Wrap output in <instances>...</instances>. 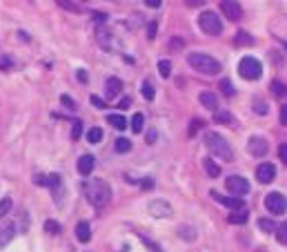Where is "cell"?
Returning a JSON list of instances; mask_svg holds the SVG:
<instances>
[{
  "mask_svg": "<svg viewBox=\"0 0 287 252\" xmlns=\"http://www.w3.org/2000/svg\"><path fill=\"white\" fill-rule=\"evenodd\" d=\"M140 241H143L145 246L149 248V252H163V250H161V246H156V243H154V241H149V239L145 237V234H140Z\"/></svg>",
  "mask_w": 287,
  "mask_h": 252,
  "instance_id": "ab89813d",
  "label": "cell"
},
{
  "mask_svg": "<svg viewBox=\"0 0 287 252\" xmlns=\"http://www.w3.org/2000/svg\"><path fill=\"white\" fill-rule=\"evenodd\" d=\"M11 67V58L9 56H2V58H0V69H9Z\"/></svg>",
  "mask_w": 287,
  "mask_h": 252,
  "instance_id": "bcb514c9",
  "label": "cell"
},
{
  "mask_svg": "<svg viewBox=\"0 0 287 252\" xmlns=\"http://www.w3.org/2000/svg\"><path fill=\"white\" fill-rule=\"evenodd\" d=\"M34 183H38V185H49V188H60V185H63V179H60V174H49V176L38 174L36 179H34Z\"/></svg>",
  "mask_w": 287,
  "mask_h": 252,
  "instance_id": "2e32d148",
  "label": "cell"
},
{
  "mask_svg": "<svg viewBox=\"0 0 287 252\" xmlns=\"http://www.w3.org/2000/svg\"><path fill=\"white\" fill-rule=\"evenodd\" d=\"M218 90L223 92V96H234V85H232V81H229V78H223V81H220V85H218Z\"/></svg>",
  "mask_w": 287,
  "mask_h": 252,
  "instance_id": "83f0119b",
  "label": "cell"
},
{
  "mask_svg": "<svg viewBox=\"0 0 287 252\" xmlns=\"http://www.w3.org/2000/svg\"><path fill=\"white\" fill-rule=\"evenodd\" d=\"M185 45V43L183 41H180V38H176V41L174 43H171V47H174V50H176V47H178V50H180V47H183Z\"/></svg>",
  "mask_w": 287,
  "mask_h": 252,
  "instance_id": "11a10c76",
  "label": "cell"
},
{
  "mask_svg": "<svg viewBox=\"0 0 287 252\" xmlns=\"http://www.w3.org/2000/svg\"><path fill=\"white\" fill-rule=\"evenodd\" d=\"M187 5H189V7H201V5H203V0H187Z\"/></svg>",
  "mask_w": 287,
  "mask_h": 252,
  "instance_id": "db71d44e",
  "label": "cell"
},
{
  "mask_svg": "<svg viewBox=\"0 0 287 252\" xmlns=\"http://www.w3.org/2000/svg\"><path fill=\"white\" fill-rule=\"evenodd\" d=\"M94 18H96V20H98V23H103V20H107V18H105V16H103V14H94Z\"/></svg>",
  "mask_w": 287,
  "mask_h": 252,
  "instance_id": "9f6ffc18",
  "label": "cell"
},
{
  "mask_svg": "<svg viewBox=\"0 0 287 252\" xmlns=\"http://www.w3.org/2000/svg\"><path fill=\"white\" fill-rule=\"evenodd\" d=\"M272 92H274V96H283V94H285V87H283L278 81H274L272 83Z\"/></svg>",
  "mask_w": 287,
  "mask_h": 252,
  "instance_id": "7bdbcfd3",
  "label": "cell"
},
{
  "mask_svg": "<svg viewBox=\"0 0 287 252\" xmlns=\"http://www.w3.org/2000/svg\"><path fill=\"white\" fill-rule=\"evenodd\" d=\"M60 101H63V105H65V107L76 109V101H74V99H69L67 94H63V96H60Z\"/></svg>",
  "mask_w": 287,
  "mask_h": 252,
  "instance_id": "b9f144b4",
  "label": "cell"
},
{
  "mask_svg": "<svg viewBox=\"0 0 287 252\" xmlns=\"http://www.w3.org/2000/svg\"><path fill=\"white\" fill-rule=\"evenodd\" d=\"M278 156H281V161L287 165V143H283L281 148H278Z\"/></svg>",
  "mask_w": 287,
  "mask_h": 252,
  "instance_id": "ee69618b",
  "label": "cell"
},
{
  "mask_svg": "<svg viewBox=\"0 0 287 252\" xmlns=\"http://www.w3.org/2000/svg\"><path fill=\"white\" fill-rule=\"evenodd\" d=\"M96 167V158L91 156V154H82L81 158H78V172H81L82 176H89L91 172H94Z\"/></svg>",
  "mask_w": 287,
  "mask_h": 252,
  "instance_id": "5bb4252c",
  "label": "cell"
},
{
  "mask_svg": "<svg viewBox=\"0 0 287 252\" xmlns=\"http://www.w3.org/2000/svg\"><path fill=\"white\" fill-rule=\"evenodd\" d=\"M145 5L152 7V9H158V7L163 5V0H145Z\"/></svg>",
  "mask_w": 287,
  "mask_h": 252,
  "instance_id": "c3c4849f",
  "label": "cell"
},
{
  "mask_svg": "<svg viewBox=\"0 0 287 252\" xmlns=\"http://www.w3.org/2000/svg\"><path fill=\"white\" fill-rule=\"evenodd\" d=\"M178 234L185 239V241H194V234H196V230H194V228H187V225H183V228L178 230Z\"/></svg>",
  "mask_w": 287,
  "mask_h": 252,
  "instance_id": "836d02e7",
  "label": "cell"
},
{
  "mask_svg": "<svg viewBox=\"0 0 287 252\" xmlns=\"http://www.w3.org/2000/svg\"><path fill=\"white\" fill-rule=\"evenodd\" d=\"M203 125H205V123H203V118H194V121L189 123V136H194V134H196V132L201 130Z\"/></svg>",
  "mask_w": 287,
  "mask_h": 252,
  "instance_id": "74e56055",
  "label": "cell"
},
{
  "mask_svg": "<svg viewBox=\"0 0 287 252\" xmlns=\"http://www.w3.org/2000/svg\"><path fill=\"white\" fill-rule=\"evenodd\" d=\"M76 239L81 243H87L91 239V228H89V223H87V221H81V223L76 225Z\"/></svg>",
  "mask_w": 287,
  "mask_h": 252,
  "instance_id": "ac0fdd59",
  "label": "cell"
},
{
  "mask_svg": "<svg viewBox=\"0 0 287 252\" xmlns=\"http://www.w3.org/2000/svg\"><path fill=\"white\" fill-rule=\"evenodd\" d=\"M209 197L214 199L216 203H220V205H225V207H232V210H241V207H243V201H241V199L225 197V194L216 192V190H211V192H209Z\"/></svg>",
  "mask_w": 287,
  "mask_h": 252,
  "instance_id": "4fadbf2b",
  "label": "cell"
},
{
  "mask_svg": "<svg viewBox=\"0 0 287 252\" xmlns=\"http://www.w3.org/2000/svg\"><path fill=\"white\" fill-rule=\"evenodd\" d=\"M247 219H249V212H245V210H232L227 216V221L232 225H243V223H247Z\"/></svg>",
  "mask_w": 287,
  "mask_h": 252,
  "instance_id": "d6986e66",
  "label": "cell"
},
{
  "mask_svg": "<svg viewBox=\"0 0 287 252\" xmlns=\"http://www.w3.org/2000/svg\"><path fill=\"white\" fill-rule=\"evenodd\" d=\"M96 41H98V45L103 47V50H109V47H112V34H109L107 29L98 27L96 29Z\"/></svg>",
  "mask_w": 287,
  "mask_h": 252,
  "instance_id": "ffe728a7",
  "label": "cell"
},
{
  "mask_svg": "<svg viewBox=\"0 0 287 252\" xmlns=\"http://www.w3.org/2000/svg\"><path fill=\"white\" fill-rule=\"evenodd\" d=\"M14 237H16V225L14 223H2V225H0V248H5Z\"/></svg>",
  "mask_w": 287,
  "mask_h": 252,
  "instance_id": "9a60e30c",
  "label": "cell"
},
{
  "mask_svg": "<svg viewBox=\"0 0 287 252\" xmlns=\"http://www.w3.org/2000/svg\"><path fill=\"white\" fill-rule=\"evenodd\" d=\"M78 81H81V83H87V72H85V69H78Z\"/></svg>",
  "mask_w": 287,
  "mask_h": 252,
  "instance_id": "816d5d0a",
  "label": "cell"
},
{
  "mask_svg": "<svg viewBox=\"0 0 287 252\" xmlns=\"http://www.w3.org/2000/svg\"><path fill=\"white\" fill-rule=\"evenodd\" d=\"M156 136H158V134H156V130H149V132H147V143L152 145L154 141H156Z\"/></svg>",
  "mask_w": 287,
  "mask_h": 252,
  "instance_id": "f907efd6",
  "label": "cell"
},
{
  "mask_svg": "<svg viewBox=\"0 0 287 252\" xmlns=\"http://www.w3.org/2000/svg\"><path fill=\"white\" fill-rule=\"evenodd\" d=\"M258 228L263 230V232H274V230H276V223H274L272 219H258Z\"/></svg>",
  "mask_w": 287,
  "mask_h": 252,
  "instance_id": "d6a6232c",
  "label": "cell"
},
{
  "mask_svg": "<svg viewBox=\"0 0 287 252\" xmlns=\"http://www.w3.org/2000/svg\"><path fill=\"white\" fill-rule=\"evenodd\" d=\"M121 92H123L121 78L112 76V78H107V81H105V99H107V101L118 99V96H121Z\"/></svg>",
  "mask_w": 287,
  "mask_h": 252,
  "instance_id": "7c38bea8",
  "label": "cell"
},
{
  "mask_svg": "<svg viewBox=\"0 0 287 252\" xmlns=\"http://www.w3.org/2000/svg\"><path fill=\"white\" fill-rule=\"evenodd\" d=\"M149 214L156 216V219H169V216L174 214V210H171V205L165 199H154V201L149 203Z\"/></svg>",
  "mask_w": 287,
  "mask_h": 252,
  "instance_id": "ba28073f",
  "label": "cell"
},
{
  "mask_svg": "<svg viewBox=\"0 0 287 252\" xmlns=\"http://www.w3.org/2000/svg\"><path fill=\"white\" fill-rule=\"evenodd\" d=\"M156 32H158V20H149V25H147V38L149 41L156 38Z\"/></svg>",
  "mask_w": 287,
  "mask_h": 252,
  "instance_id": "e575fe53",
  "label": "cell"
},
{
  "mask_svg": "<svg viewBox=\"0 0 287 252\" xmlns=\"http://www.w3.org/2000/svg\"><path fill=\"white\" fill-rule=\"evenodd\" d=\"M205 145H207V150H209L214 156L223 158V161H232V158H234V150H232V145H229V141L225 139L223 134H218V132H207V134H205Z\"/></svg>",
  "mask_w": 287,
  "mask_h": 252,
  "instance_id": "3957f363",
  "label": "cell"
},
{
  "mask_svg": "<svg viewBox=\"0 0 287 252\" xmlns=\"http://www.w3.org/2000/svg\"><path fill=\"white\" fill-rule=\"evenodd\" d=\"M276 241L281 243V246H287V221L276 228Z\"/></svg>",
  "mask_w": 287,
  "mask_h": 252,
  "instance_id": "484cf974",
  "label": "cell"
},
{
  "mask_svg": "<svg viewBox=\"0 0 287 252\" xmlns=\"http://www.w3.org/2000/svg\"><path fill=\"white\" fill-rule=\"evenodd\" d=\"M256 114L265 116V114H267V105H265V103H260V101H258V103H256Z\"/></svg>",
  "mask_w": 287,
  "mask_h": 252,
  "instance_id": "7dc6e473",
  "label": "cell"
},
{
  "mask_svg": "<svg viewBox=\"0 0 287 252\" xmlns=\"http://www.w3.org/2000/svg\"><path fill=\"white\" fill-rule=\"evenodd\" d=\"M81 134H82V123L81 121H74V125H72V139L78 141V139H81Z\"/></svg>",
  "mask_w": 287,
  "mask_h": 252,
  "instance_id": "d590c367",
  "label": "cell"
},
{
  "mask_svg": "<svg viewBox=\"0 0 287 252\" xmlns=\"http://www.w3.org/2000/svg\"><path fill=\"white\" fill-rule=\"evenodd\" d=\"M140 185H143L145 190H152V188H154V179H149V176H147V179L140 181Z\"/></svg>",
  "mask_w": 287,
  "mask_h": 252,
  "instance_id": "681fc988",
  "label": "cell"
},
{
  "mask_svg": "<svg viewBox=\"0 0 287 252\" xmlns=\"http://www.w3.org/2000/svg\"><path fill=\"white\" fill-rule=\"evenodd\" d=\"M107 123L114 127V130H125L127 127L125 116H121V114H107Z\"/></svg>",
  "mask_w": 287,
  "mask_h": 252,
  "instance_id": "7402d4cb",
  "label": "cell"
},
{
  "mask_svg": "<svg viewBox=\"0 0 287 252\" xmlns=\"http://www.w3.org/2000/svg\"><path fill=\"white\" fill-rule=\"evenodd\" d=\"M220 9H223V14L227 16L229 20H241L243 18V9H241V5H238L236 0H223V2H220Z\"/></svg>",
  "mask_w": 287,
  "mask_h": 252,
  "instance_id": "8fae6325",
  "label": "cell"
},
{
  "mask_svg": "<svg viewBox=\"0 0 287 252\" xmlns=\"http://www.w3.org/2000/svg\"><path fill=\"white\" fill-rule=\"evenodd\" d=\"M267 150H269L267 139H263V136H249V141H247V152H249L251 156L260 158L267 154Z\"/></svg>",
  "mask_w": 287,
  "mask_h": 252,
  "instance_id": "9c48e42d",
  "label": "cell"
},
{
  "mask_svg": "<svg viewBox=\"0 0 287 252\" xmlns=\"http://www.w3.org/2000/svg\"><path fill=\"white\" fill-rule=\"evenodd\" d=\"M114 150H116L118 154L129 152V150H131V141H129V139H118V141H116V148H114Z\"/></svg>",
  "mask_w": 287,
  "mask_h": 252,
  "instance_id": "f1b7e54d",
  "label": "cell"
},
{
  "mask_svg": "<svg viewBox=\"0 0 287 252\" xmlns=\"http://www.w3.org/2000/svg\"><path fill=\"white\" fill-rule=\"evenodd\" d=\"M198 99H201V103L205 105L207 109H211V112H216V109H218V96H216L214 92H201V96H198Z\"/></svg>",
  "mask_w": 287,
  "mask_h": 252,
  "instance_id": "e0dca14e",
  "label": "cell"
},
{
  "mask_svg": "<svg viewBox=\"0 0 287 252\" xmlns=\"http://www.w3.org/2000/svg\"><path fill=\"white\" fill-rule=\"evenodd\" d=\"M274 179H276V167L272 163H260L256 167V181L258 183H272Z\"/></svg>",
  "mask_w": 287,
  "mask_h": 252,
  "instance_id": "30bf717a",
  "label": "cell"
},
{
  "mask_svg": "<svg viewBox=\"0 0 287 252\" xmlns=\"http://www.w3.org/2000/svg\"><path fill=\"white\" fill-rule=\"evenodd\" d=\"M89 101H91V105H94V107H98V109H107V103H105L103 99H98V96H89Z\"/></svg>",
  "mask_w": 287,
  "mask_h": 252,
  "instance_id": "60d3db41",
  "label": "cell"
},
{
  "mask_svg": "<svg viewBox=\"0 0 287 252\" xmlns=\"http://www.w3.org/2000/svg\"><path fill=\"white\" fill-rule=\"evenodd\" d=\"M203 167H205L207 176H211V179L220 176V165H218V163H214V158H203Z\"/></svg>",
  "mask_w": 287,
  "mask_h": 252,
  "instance_id": "44dd1931",
  "label": "cell"
},
{
  "mask_svg": "<svg viewBox=\"0 0 287 252\" xmlns=\"http://www.w3.org/2000/svg\"><path fill=\"white\" fill-rule=\"evenodd\" d=\"M129 105H131V99H123L121 103H118V107H121V109H125V107H129Z\"/></svg>",
  "mask_w": 287,
  "mask_h": 252,
  "instance_id": "f5cc1de1",
  "label": "cell"
},
{
  "mask_svg": "<svg viewBox=\"0 0 287 252\" xmlns=\"http://www.w3.org/2000/svg\"><path fill=\"white\" fill-rule=\"evenodd\" d=\"M225 188H227V192L232 194V197H245V194L249 192V181H247L245 176L232 174L225 181Z\"/></svg>",
  "mask_w": 287,
  "mask_h": 252,
  "instance_id": "52a82bcc",
  "label": "cell"
},
{
  "mask_svg": "<svg viewBox=\"0 0 287 252\" xmlns=\"http://www.w3.org/2000/svg\"><path fill=\"white\" fill-rule=\"evenodd\" d=\"M158 74H161L163 78H169V74H171V63H169V60H158Z\"/></svg>",
  "mask_w": 287,
  "mask_h": 252,
  "instance_id": "4dcf8cb0",
  "label": "cell"
},
{
  "mask_svg": "<svg viewBox=\"0 0 287 252\" xmlns=\"http://www.w3.org/2000/svg\"><path fill=\"white\" fill-rule=\"evenodd\" d=\"M187 63H189V67L196 69L198 74H207V76L220 72V63L214 56L205 54V51H192V54L187 56Z\"/></svg>",
  "mask_w": 287,
  "mask_h": 252,
  "instance_id": "7a4b0ae2",
  "label": "cell"
},
{
  "mask_svg": "<svg viewBox=\"0 0 287 252\" xmlns=\"http://www.w3.org/2000/svg\"><path fill=\"white\" fill-rule=\"evenodd\" d=\"M9 210H11V199H9V197H5L2 201H0V216H5Z\"/></svg>",
  "mask_w": 287,
  "mask_h": 252,
  "instance_id": "f35d334b",
  "label": "cell"
},
{
  "mask_svg": "<svg viewBox=\"0 0 287 252\" xmlns=\"http://www.w3.org/2000/svg\"><path fill=\"white\" fill-rule=\"evenodd\" d=\"M45 232L58 234L60 232V223H56V221H45Z\"/></svg>",
  "mask_w": 287,
  "mask_h": 252,
  "instance_id": "8d00e7d4",
  "label": "cell"
},
{
  "mask_svg": "<svg viewBox=\"0 0 287 252\" xmlns=\"http://www.w3.org/2000/svg\"><path fill=\"white\" fill-rule=\"evenodd\" d=\"M82 192H85V199L91 203L94 207H105L112 199V188H109L107 181L103 179H89L82 183Z\"/></svg>",
  "mask_w": 287,
  "mask_h": 252,
  "instance_id": "6da1fadb",
  "label": "cell"
},
{
  "mask_svg": "<svg viewBox=\"0 0 287 252\" xmlns=\"http://www.w3.org/2000/svg\"><path fill=\"white\" fill-rule=\"evenodd\" d=\"M214 121L216 123H232V114L225 112V109H216V112H214Z\"/></svg>",
  "mask_w": 287,
  "mask_h": 252,
  "instance_id": "1f68e13d",
  "label": "cell"
},
{
  "mask_svg": "<svg viewBox=\"0 0 287 252\" xmlns=\"http://www.w3.org/2000/svg\"><path fill=\"white\" fill-rule=\"evenodd\" d=\"M54 2H58L63 9H67V11H72V14H82V7L81 5H76L74 0H54Z\"/></svg>",
  "mask_w": 287,
  "mask_h": 252,
  "instance_id": "603a6c76",
  "label": "cell"
},
{
  "mask_svg": "<svg viewBox=\"0 0 287 252\" xmlns=\"http://www.w3.org/2000/svg\"><path fill=\"white\" fill-rule=\"evenodd\" d=\"M140 92H143V96L147 101H154V96H156V90H154V85L149 81H145L143 85H140Z\"/></svg>",
  "mask_w": 287,
  "mask_h": 252,
  "instance_id": "4316f807",
  "label": "cell"
},
{
  "mask_svg": "<svg viewBox=\"0 0 287 252\" xmlns=\"http://www.w3.org/2000/svg\"><path fill=\"white\" fill-rule=\"evenodd\" d=\"M238 74H241L245 81H258L260 74H263V65L256 58H251V56H245V58L238 63Z\"/></svg>",
  "mask_w": 287,
  "mask_h": 252,
  "instance_id": "5b68a950",
  "label": "cell"
},
{
  "mask_svg": "<svg viewBox=\"0 0 287 252\" xmlns=\"http://www.w3.org/2000/svg\"><path fill=\"white\" fill-rule=\"evenodd\" d=\"M234 43H236V45H254V38H251L247 32H238Z\"/></svg>",
  "mask_w": 287,
  "mask_h": 252,
  "instance_id": "f546056e",
  "label": "cell"
},
{
  "mask_svg": "<svg viewBox=\"0 0 287 252\" xmlns=\"http://www.w3.org/2000/svg\"><path fill=\"white\" fill-rule=\"evenodd\" d=\"M143 127H145V116H143V114H134V118H131V132L140 134Z\"/></svg>",
  "mask_w": 287,
  "mask_h": 252,
  "instance_id": "d4e9b609",
  "label": "cell"
},
{
  "mask_svg": "<svg viewBox=\"0 0 287 252\" xmlns=\"http://www.w3.org/2000/svg\"><path fill=\"white\" fill-rule=\"evenodd\" d=\"M198 27H201L207 36H220V34H223V20L218 18L216 11L205 9L198 16Z\"/></svg>",
  "mask_w": 287,
  "mask_h": 252,
  "instance_id": "277c9868",
  "label": "cell"
},
{
  "mask_svg": "<svg viewBox=\"0 0 287 252\" xmlns=\"http://www.w3.org/2000/svg\"><path fill=\"white\" fill-rule=\"evenodd\" d=\"M278 121H281V125H287V105H283V107H281V114H278Z\"/></svg>",
  "mask_w": 287,
  "mask_h": 252,
  "instance_id": "f6af8a7d",
  "label": "cell"
},
{
  "mask_svg": "<svg viewBox=\"0 0 287 252\" xmlns=\"http://www.w3.org/2000/svg\"><path fill=\"white\" fill-rule=\"evenodd\" d=\"M265 207H267V212H269V214H274V216L285 214V212H287V199H285V194L269 192L267 197H265Z\"/></svg>",
  "mask_w": 287,
  "mask_h": 252,
  "instance_id": "8992f818",
  "label": "cell"
},
{
  "mask_svg": "<svg viewBox=\"0 0 287 252\" xmlns=\"http://www.w3.org/2000/svg\"><path fill=\"white\" fill-rule=\"evenodd\" d=\"M87 141H89V143H100V141H103V130H100V127H89V132H87Z\"/></svg>",
  "mask_w": 287,
  "mask_h": 252,
  "instance_id": "cb8c5ba5",
  "label": "cell"
}]
</instances>
